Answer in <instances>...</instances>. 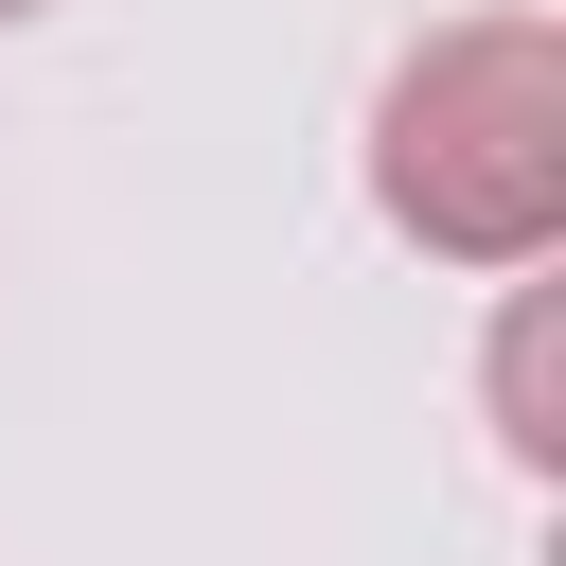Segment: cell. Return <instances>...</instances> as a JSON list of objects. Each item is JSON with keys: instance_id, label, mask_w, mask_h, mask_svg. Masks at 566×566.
Here are the masks:
<instances>
[{"instance_id": "1", "label": "cell", "mask_w": 566, "mask_h": 566, "mask_svg": "<svg viewBox=\"0 0 566 566\" xmlns=\"http://www.w3.org/2000/svg\"><path fill=\"white\" fill-rule=\"evenodd\" d=\"M371 212L442 265H548V230H566V35L548 18L424 35L371 106Z\"/></svg>"}, {"instance_id": "2", "label": "cell", "mask_w": 566, "mask_h": 566, "mask_svg": "<svg viewBox=\"0 0 566 566\" xmlns=\"http://www.w3.org/2000/svg\"><path fill=\"white\" fill-rule=\"evenodd\" d=\"M0 18H53V0H0Z\"/></svg>"}]
</instances>
